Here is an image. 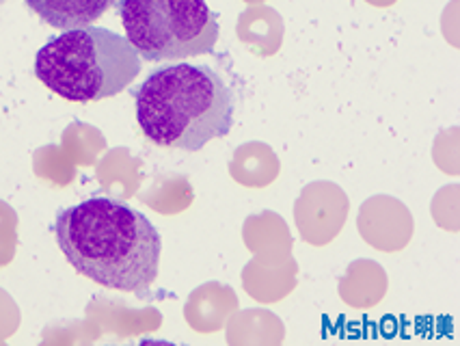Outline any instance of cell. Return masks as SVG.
<instances>
[{
  "mask_svg": "<svg viewBox=\"0 0 460 346\" xmlns=\"http://www.w3.org/2000/svg\"><path fill=\"white\" fill-rule=\"evenodd\" d=\"M55 238L67 262L104 288L147 297L163 241L143 212L112 197H91L57 212Z\"/></svg>",
  "mask_w": 460,
  "mask_h": 346,
  "instance_id": "obj_1",
  "label": "cell"
},
{
  "mask_svg": "<svg viewBox=\"0 0 460 346\" xmlns=\"http://www.w3.org/2000/svg\"><path fill=\"white\" fill-rule=\"evenodd\" d=\"M135 100L138 128L160 147L199 152L234 126L236 98L208 66L171 63L154 69Z\"/></svg>",
  "mask_w": 460,
  "mask_h": 346,
  "instance_id": "obj_2",
  "label": "cell"
},
{
  "mask_svg": "<svg viewBox=\"0 0 460 346\" xmlns=\"http://www.w3.org/2000/svg\"><path fill=\"white\" fill-rule=\"evenodd\" d=\"M143 69L128 37L100 26L63 31L40 48L35 76L69 102L89 104L126 92Z\"/></svg>",
  "mask_w": 460,
  "mask_h": 346,
  "instance_id": "obj_3",
  "label": "cell"
},
{
  "mask_svg": "<svg viewBox=\"0 0 460 346\" xmlns=\"http://www.w3.org/2000/svg\"><path fill=\"white\" fill-rule=\"evenodd\" d=\"M117 7L143 61H181L217 48L218 20L206 0H119Z\"/></svg>",
  "mask_w": 460,
  "mask_h": 346,
  "instance_id": "obj_4",
  "label": "cell"
},
{
  "mask_svg": "<svg viewBox=\"0 0 460 346\" xmlns=\"http://www.w3.org/2000/svg\"><path fill=\"white\" fill-rule=\"evenodd\" d=\"M24 3L41 22L52 29L74 31L91 26L112 7H117L119 0H24Z\"/></svg>",
  "mask_w": 460,
  "mask_h": 346,
  "instance_id": "obj_5",
  "label": "cell"
},
{
  "mask_svg": "<svg viewBox=\"0 0 460 346\" xmlns=\"http://www.w3.org/2000/svg\"><path fill=\"white\" fill-rule=\"evenodd\" d=\"M0 3H3V0H0Z\"/></svg>",
  "mask_w": 460,
  "mask_h": 346,
  "instance_id": "obj_6",
  "label": "cell"
}]
</instances>
